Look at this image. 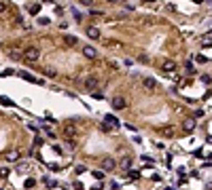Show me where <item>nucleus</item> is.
I'll list each match as a JSON object with an SVG mask.
<instances>
[{"instance_id": "1", "label": "nucleus", "mask_w": 212, "mask_h": 190, "mask_svg": "<svg viewBox=\"0 0 212 190\" xmlns=\"http://www.w3.org/2000/svg\"><path fill=\"white\" fill-rule=\"evenodd\" d=\"M38 55H40V51H38L36 47H28V49L21 53V57H23L25 61H36V59H38Z\"/></svg>"}, {"instance_id": "2", "label": "nucleus", "mask_w": 212, "mask_h": 190, "mask_svg": "<svg viewBox=\"0 0 212 190\" xmlns=\"http://www.w3.org/2000/svg\"><path fill=\"white\" fill-rule=\"evenodd\" d=\"M98 85H100V80L95 78V76H87V78H85V89H89V91L98 89Z\"/></svg>"}, {"instance_id": "3", "label": "nucleus", "mask_w": 212, "mask_h": 190, "mask_svg": "<svg viewBox=\"0 0 212 190\" xmlns=\"http://www.w3.org/2000/svg\"><path fill=\"white\" fill-rule=\"evenodd\" d=\"M17 74H19L21 78H25L28 80V83H36V85H45V80H40V78H34L30 72H17Z\"/></svg>"}, {"instance_id": "4", "label": "nucleus", "mask_w": 212, "mask_h": 190, "mask_svg": "<svg viewBox=\"0 0 212 190\" xmlns=\"http://www.w3.org/2000/svg\"><path fill=\"white\" fill-rule=\"evenodd\" d=\"M182 129L187 131V133H191V131H195V118H184V123H182Z\"/></svg>"}, {"instance_id": "5", "label": "nucleus", "mask_w": 212, "mask_h": 190, "mask_svg": "<svg viewBox=\"0 0 212 190\" xmlns=\"http://www.w3.org/2000/svg\"><path fill=\"white\" fill-rule=\"evenodd\" d=\"M87 36H89L91 40H98L100 38V30L95 28V25H89V28H87Z\"/></svg>"}, {"instance_id": "6", "label": "nucleus", "mask_w": 212, "mask_h": 190, "mask_svg": "<svg viewBox=\"0 0 212 190\" xmlns=\"http://www.w3.org/2000/svg\"><path fill=\"white\" fill-rule=\"evenodd\" d=\"M104 123H106V125H110V127H114V129H119V125H121L112 114H106V116H104Z\"/></svg>"}, {"instance_id": "7", "label": "nucleus", "mask_w": 212, "mask_h": 190, "mask_svg": "<svg viewBox=\"0 0 212 190\" xmlns=\"http://www.w3.org/2000/svg\"><path fill=\"white\" fill-rule=\"evenodd\" d=\"M83 55H85L87 59H95V57H98V51H95L93 47H85V49H83Z\"/></svg>"}, {"instance_id": "8", "label": "nucleus", "mask_w": 212, "mask_h": 190, "mask_svg": "<svg viewBox=\"0 0 212 190\" xmlns=\"http://www.w3.org/2000/svg\"><path fill=\"white\" fill-rule=\"evenodd\" d=\"M114 167H117V165H114V161H112L110 156H108V158H104V161H102V169H104V171H112Z\"/></svg>"}, {"instance_id": "9", "label": "nucleus", "mask_w": 212, "mask_h": 190, "mask_svg": "<svg viewBox=\"0 0 212 190\" xmlns=\"http://www.w3.org/2000/svg\"><path fill=\"white\" fill-rule=\"evenodd\" d=\"M112 108H114V110H121V108H125V99H123L121 95L114 97V99H112Z\"/></svg>"}, {"instance_id": "10", "label": "nucleus", "mask_w": 212, "mask_h": 190, "mask_svg": "<svg viewBox=\"0 0 212 190\" xmlns=\"http://www.w3.org/2000/svg\"><path fill=\"white\" fill-rule=\"evenodd\" d=\"M159 133H161L163 137H172V135H174V129H172V127H163V129L159 131Z\"/></svg>"}, {"instance_id": "11", "label": "nucleus", "mask_w": 212, "mask_h": 190, "mask_svg": "<svg viewBox=\"0 0 212 190\" xmlns=\"http://www.w3.org/2000/svg\"><path fill=\"white\" fill-rule=\"evenodd\" d=\"M176 70V63L174 61H165L163 63V72H174Z\"/></svg>"}, {"instance_id": "12", "label": "nucleus", "mask_w": 212, "mask_h": 190, "mask_svg": "<svg viewBox=\"0 0 212 190\" xmlns=\"http://www.w3.org/2000/svg\"><path fill=\"white\" fill-rule=\"evenodd\" d=\"M138 23L140 25H153V17H140Z\"/></svg>"}, {"instance_id": "13", "label": "nucleus", "mask_w": 212, "mask_h": 190, "mask_svg": "<svg viewBox=\"0 0 212 190\" xmlns=\"http://www.w3.org/2000/svg\"><path fill=\"white\" fill-rule=\"evenodd\" d=\"M8 55H11L13 59H21V51L19 49H8Z\"/></svg>"}, {"instance_id": "14", "label": "nucleus", "mask_w": 212, "mask_h": 190, "mask_svg": "<svg viewBox=\"0 0 212 190\" xmlns=\"http://www.w3.org/2000/svg\"><path fill=\"white\" fill-rule=\"evenodd\" d=\"M142 83H144V87H146V89H155V87H157V83H155L153 78H144Z\"/></svg>"}, {"instance_id": "15", "label": "nucleus", "mask_w": 212, "mask_h": 190, "mask_svg": "<svg viewBox=\"0 0 212 190\" xmlns=\"http://www.w3.org/2000/svg\"><path fill=\"white\" fill-rule=\"evenodd\" d=\"M64 135H66V137H72V135H74V127H72V125H66Z\"/></svg>"}, {"instance_id": "16", "label": "nucleus", "mask_w": 212, "mask_h": 190, "mask_svg": "<svg viewBox=\"0 0 212 190\" xmlns=\"http://www.w3.org/2000/svg\"><path fill=\"white\" fill-rule=\"evenodd\" d=\"M129 167H131V158H123V161H121V169H125V171H127Z\"/></svg>"}, {"instance_id": "17", "label": "nucleus", "mask_w": 212, "mask_h": 190, "mask_svg": "<svg viewBox=\"0 0 212 190\" xmlns=\"http://www.w3.org/2000/svg\"><path fill=\"white\" fill-rule=\"evenodd\" d=\"M91 97H93V99H104L102 91H98V89H93V91H91Z\"/></svg>"}, {"instance_id": "18", "label": "nucleus", "mask_w": 212, "mask_h": 190, "mask_svg": "<svg viewBox=\"0 0 212 190\" xmlns=\"http://www.w3.org/2000/svg\"><path fill=\"white\" fill-rule=\"evenodd\" d=\"M66 44H68V47L76 44V36H66Z\"/></svg>"}, {"instance_id": "19", "label": "nucleus", "mask_w": 212, "mask_h": 190, "mask_svg": "<svg viewBox=\"0 0 212 190\" xmlns=\"http://www.w3.org/2000/svg\"><path fill=\"white\" fill-rule=\"evenodd\" d=\"M0 104H2V106H6V108H11V106H13V102H11L8 97H0Z\"/></svg>"}, {"instance_id": "20", "label": "nucleus", "mask_w": 212, "mask_h": 190, "mask_svg": "<svg viewBox=\"0 0 212 190\" xmlns=\"http://www.w3.org/2000/svg\"><path fill=\"white\" fill-rule=\"evenodd\" d=\"M38 11H40V4H32L30 6V15H38Z\"/></svg>"}, {"instance_id": "21", "label": "nucleus", "mask_w": 212, "mask_h": 190, "mask_svg": "<svg viewBox=\"0 0 212 190\" xmlns=\"http://www.w3.org/2000/svg\"><path fill=\"white\" fill-rule=\"evenodd\" d=\"M45 74L53 78V76H57V72H55V70H53V68H45Z\"/></svg>"}, {"instance_id": "22", "label": "nucleus", "mask_w": 212, "mask_h": 190, "mask_svg": "<svg viewBox=\"0 0 212 190\" xmlns=\"http://www.w3.org/2000/svg\"><path fill=\"white\" fill-rule=\"evenodd\" d=\"M17 156H19V152H6V158L8 161H15Z\"/></svg>"}, {"instance_id": "23", "label": "nucleus", "mask_w": 212, "mask_h": 190, "mask_svg": "<svg viewBox=\"0 0 212 190\" xmlns=\"http://www.w3.org/2000/svg\"><path fill=\"white\" fill-rule=\"evenodd\" d=\"M45 184H47V188H55V186H57L55 179H45Z\"/></svg>"}, {"instance_id": "24", "label": "nucleus", "mask_w": 212, "mask_h": 190, "mask_svg": "<svg viewBox=\"0 0 212 190\" xmlns=\"http://www.w3.org/2000/svg\"><path fill=\"white\" fill-rule=\"evenodd\" d=\"M6 8H8V4L4 2V0H0V13H6Z\"/></svg>"}, {"instance_id": "25", "label": "nucleus", "mask_w": 212, "mask_h": 190, "mask_svg": "<svg viewBox=\"0 0 212 190\" xmlns=\"http://www.w3.org/2000/svg\"><path fill=\"white\" fill-rule=\"evenodd\" d=\"M8 173H11V171H8L6 167H2V169H0V177H8Z\"/></svg>"}, {"instance_id": "26", "label": "nucleus", "mask_w": 212, "mask_h": 190, "mask_svg": "<svg viewBox=\"0 0 212 190\" xmlns=\"http://www.w3.org/2000/svg\"><path fill=\"white\" fill-rule=\"evenodd\" d=\"M140 177V171H129V179H138Z\"/></svg>"}, {"instance_id": "27", "label": "nucleus", "mask_w": 212, "mask_h": 190, "mask_svg": "<svg viewBox=\"0 0 212 190\" xmlns=\"http://www.w3.org/2000/svg\"><path fill=\"white\" fill-rule=\"evenodd\" d=\"M102 131H104V133H110L112 129H110V125H106V123H102Z\"/></svg>"}, {"instance_id": "28", "label": "nucleus", "mask_w": 212, "mask_h": 190, "mask_svg": "<svg viewBox=\"0 0 212 190\" xmlns=\"http://www.w3.org/2000/svg\"><path fill=\"white\" fill-rule=\"evenodd\" d=\"M93 177L95 179H104V173H102V171H93Z\"/></svg>"}, {"instance_id": "29", "label": "nucleus", "mask_w": 212, "mask_h": 190, "mask_svg": "<svg viewBox=\"0 0 212 190\" xmlns=\"http://www.w3.org/2000/svg\"><path fill=\"white\" fill-rule=\"evenodd\" d=\"M34 184H36V179H25V188H32Z\"/></svg>"}, {"instance_id": "30", "label": "nucleus", "mask_w": 212, "mask_h": 190, "mask_svg": "<svg viewBox=\"0 0 212 190\" xmlns=\"http://www.w3.org/2000/svg\"><path fill=\"white\" fill-rule=\"evenodd\" d=\"M197 61H199V63H208L210 59H208V57H204V55H197Z\"/></svg>"}, {"instance_id": "31", "label": "nucleus", "mask_w": 212, "mask_h": 190, "mask_svg": "<svg viewBox=\"0 0 212 190\" xmlns=\"http://www.w3.org/2000/svg\"><path fill=\"white\" fill-rule=\"evenodd\" d=\"M78 2L85 4V6H91V4H93V0H78Z\"/></svg>"}, {"instance_id": "32", "label": "nucleus", "mask_w": 212, "mask_h": 190, "mask_svg": "<svg viewBox=\"0 0 212 190\" xmlns=\"http://www.w3.org/2000/svg\"><path fill=\"white\" fill-rule=\"evenodd\" d=\"M38 23H40V25H47V23H49V19H47V17H40Z\"/></svg>"}, {"instance_id": "33", "label": "nucleus", "mask_w": 212, "mask_h": 190, "mask_svg": "<svg viewBox=\"0 0 212 190\" xmlns=\"http://www.w3.org/2000/svg\"><path fill=\"white\" fill-rule=\"evenodd\" d=\"M184 68H187L189 72H193V63H191V61H184Z\"/></svg>"}, {"instance_id": "34", "label": "nucleus", "mask_w": 212, "mask_h": 190, "mask_svg": "<svg viewBox=\"0 0 212 190\" xmlns=\"http://www.w3.org/2000/svg\"><path fill=\"white\" fill-rule=\"evenodd\" d=\"M74 190H83V184L81 182H74Z\"/></svg>"}, {"instance_id": "35", "label": "nucleus", "mask_w": 212, "mask_h": 190, "mask_svg": "<svg viewBox=\"0 0 212 190\" xmlns=\"http://www.w3.org/2000/svg\"><path fill=\"white\" fill-rule=\"evenodd\" d=\"M142 2H155V0H142Z\"/></svg>"}, {"instance_id": "36", "label": "nucleus", "mask_w": 212, "mask_h": 190, "mask_svg": "<svg viewBox=\"0 0 212 190\" xmlns=\"http://www.w3.org/2000/svg\"><path fill=\"white\" fill-rule=\"evenodd\" d=\"M108 2H119V0H108Z\"/></svg>"}]
</instances>
